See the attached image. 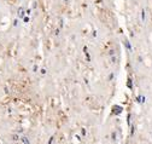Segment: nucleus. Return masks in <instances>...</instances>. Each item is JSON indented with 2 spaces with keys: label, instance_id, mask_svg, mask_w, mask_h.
Masks as SVG:
<instances>
[{
  "label": "nucleus",
  "instance_id": "obj_2",
  "mask_svg": "<svg viewBox=\"0 0 152 144\" xmlns=\"http://www.w3.org/2000/svg\"><path fill=\"white\" fill-rule=\"evenodd\" d=\"M141 17H142V20H145V11L142 10V14H141Z\"/></svg>",
  "mask_w": 152,
  "mask_h": 144
},
{
  "label": "nucleus",
  "instance_id": "obj_1",
  "mask_svg": "<svg viewBox=\"0 0 152 144\" xmlns=\"http://www.w3.org/2000/svg\"><path fill=\"white\" fill-rule=\"evenodd\" d=\"M24 16V10L23 9H19L18 10V17H23Z\"/></svg>",
  "mask_w": 152,
  "mask_h": 144
}]
</instances>
